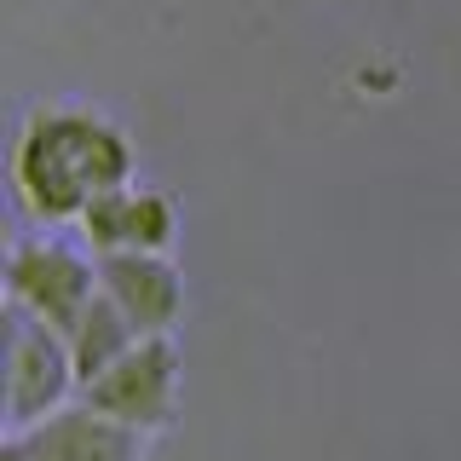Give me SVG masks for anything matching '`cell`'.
Returning <instances> with one entry per match:
<instances>
[{
  "mask_svg": "<svg viewBox=\"0 0 461 461\" xmlns=\"http://www.w3.org/2000/svg\"><path fill=\"white\" fill-rule=\"evenodd\" d=\"M81 398L93 403V410L115 415V421L162 438V432L179 421V398H185L179 335H139L104 375H98V381L81 386Z\"/></svg>",
  "mask_w": 461,
  "mask_h": 461,
  "instance_id": "cell-3",
  "label": "cell"
},
{
  "mask_svg": "<svg viewBox=\"0 0 461 461\" xmlns=\"http://www.w3.org/2000/svg\"><path fill=\"white\" fill-rule=\"evenodd\" d=\"M81 398L64 329L6 306V432H29Z\"/></svg>",
  "mask_w": 461,
  "mask_h": 461,
  "instance_id": "cell-4",
  "label": "cell"
},
{
  "mask_svg": "<svg viewBox=\"0 0 461 461\" xmlns=\"http://www.w3.org/2000/svg\"><path fill=\"white\" fill-rule=\"evenodd\" d=\"M64 340H69V357H76V375H81V386L86 381H98L115 357L127 352V346L139 340V329L127 323V312L115 306V300L98 288L93 300H86V312L76 317V323L64 329Z\"/></svg>",
  "mask_w": 461,
  "mask_h": 461,
  "instance_id": "cell-7",
  "label": "cell"
},
{
  "mask_svg": "<svg viewBox=\"0 0 461 461\" xmlns=\"http://www.w3.org/2000/svg\"><path fill=\"white\" fill-rule=\"evenodd\" d=\"M139 144L98 104H29L12 144V196L35 225H76L93 191L133 185Z\"/></svg>",
  "mask_w": 461,
  "mask_h": 461,
  "instance_id": "cell-1",
  "label": "cell"
},
{
  "mask_svg": "<svg viewBox=\"0 0 461 461\" xmlns=\"http://www.w3.org/2000/svg\"><path fill=\"white\" fill-rule=\"evenodd\" d=\"M98 294V254L86 242H64L58 230H29L12 237L6 249V306H18L29 317L52 329H69L86 312V300Z\"/></svg>",
  "mask_w": 461,
  "mask_h": 461,
  "instance_id": "cell-2",
  "label": "cell"
},
{
  "mask_svg": "<svg viewBox=\"0 0 461 461\" xmlns=\"http://www.w3.org/2000/svg\"><path fill=\"white\" fill-rule=\"evenodd\" d=\"M0 461H35V456H29V438H23V432H6V438H0Z\"/></svg>",
  "mask_w": 461,
  "mask_h": 461,
  "instance_id": "cell-10",
  "label": "cell"
},
{
  "mask_svg": "<svg viewBox=\"0 0 461 461\" xmlns=\"http://www.w3.org/2000/svg\"><path fill=\"white\" fill-rule=\"evenodd\" d=\"M23 438H29V456L35 461H144L150 456V432L93 410L86 398L64 403L41 427H29Z\"/></svg>",
  "mask_w": 461,
  "mask_h": 461,
  "instance_id": "cell-6",
  "label": "cell"
},
{
  "mask_svg": "<svg viewBox=\"0 0 461 461\" xmlns=\"http://www.w3.org/2000/svg\"><path fill=\"white\" fill-rule=\"evenodd\" d=\"M98 288L127 312V323L139 335H179L185 329V271L173 254H144L122 249L98 259Z\"/></svg>",
  "mask_w": 461,
  "mask_h": 461,
  "instance_id": "cell-5",
  "label": "cell"
},
{
  "mask_svg": "<svg viewBox=\"0 0 461 461\" xmlns=\"http://www.w3.org/2000/svg\"><path fill=\"white\" fill-rule=\"evenodd\" d=\"M185 237V213L173 191L162 185H133L127 191V249H144V254H173Z\"/></svg>",
  "mask_w": 461,
  "mask_h": 461,
  "instance_id": "cell-8",
  "label": "cell"
},
{
  "mask_svg": "<svg viewBox=\"0 0 461 461\" xmlns=\"http://www.w3.org/2000/svg\"><path fill=\"white\" fill-rule=\"evenodd\" d=\"M127 191H133V185H115V191H93V196H86V208L76 213V237H81L98 259L127 249Z\"/></svg>",
  "mask_w": 461,
  "mask_h": 461,
  "instance_id": "cell-9",
  "label": "cell"
}]
</instances>
